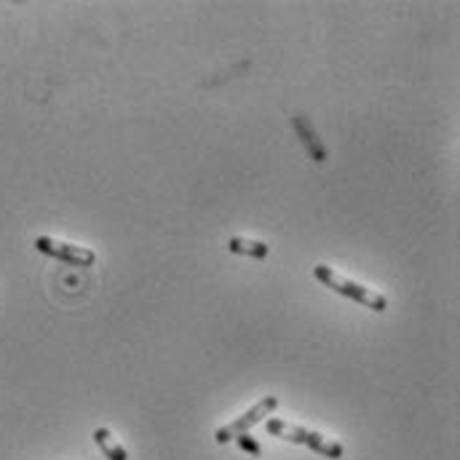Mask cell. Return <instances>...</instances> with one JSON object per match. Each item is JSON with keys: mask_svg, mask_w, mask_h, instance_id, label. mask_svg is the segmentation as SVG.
<instances>
[{"mask_svg": "<svg viewBox=\"0 0 460 460\" xmlns=\"http://www.w3.org/2000/svg\"><path fill=\"white\" fill-rule=\"evenodd\" d=\"M35 249L51 260H59L64 265H75V268H88L96 263V252L94 249H86L80 244H67V241H59V238H51V236H38L35 238Z\"/></svg>", "mask_w": 460, "mask_h": 460, "instance_id": "3957f363", "label": "cell"}, {"mask_svg": "<svg viewBox=\"0 0 460 460\" xmlns=\"http://www.w3.org/2000/svg\"><path fill=\"white\" fill-rule=\"evenodd\" d=\"M292 126H295V131H297V137H300L303 147L308 150V155H311L316 163H327L330 153H327L324 142L316 137V131H314V123H311L305 115H292Z\"/></svg>", "mask_w": 460, "mask_h": 460, "instance_id": "5b68a950", "label": "cell"}, {"mask_svg": "<svg viewBox=\"0 0 460 460\" xmlns=\"http://www.w3.org/2000/svg\"><path fill=\"white\" fill-rule=\"evenodd\" d=\"M94 442L99 445L102 456H105L107 460H129L126 450H123V445L113 437V431H110V429H96V431H94Z\"/></svg>", "mask_w": 460, "mask_h": 460, "instance_id": "52a82bcc", "label": "cell"}, {"mask_svg": "<svg viewBox=\"0 0 460 460\" xmlns=\"http://www.w3.org/2000/svg\"><path fill=\"white\" fill-rule=\"evenodd\" d=\"M314 279L322 281L324 287H330L332 292H338L343 297H351V300L362 303L364 308H372L375 314H386L389 311V300L381 292H375L372 287H362L359 281H351V279L340 276L330 265H316L314 268Z\"/></svg>", "mask_w": 460, "mask_h": 460, "instance_id": "7a4b0ae2", "label": "cell"}, {"mask_svg": "<svg viewBox=\"0 0 460 460\" xmlns=\"http://www.w3.org/2000/svg\"><path fill=\"white\" fill-rule=\"evenodd\" d=\"M228 252L241 255V257H252V260H265L271 255V247L265 241H255V238H244V236H233L228 238Z\"/></svg>", "mask_w": 460, "mask_h": 460, "instance_id": "8992f818", "label": "cell"}, {"mask_svg": "<svg viewBox=\"0 0 460 460\" xmlns=\"http://www.w3.org/2000/svg\"><path fill=\"white\" fill-rule=\"evenodd\" d=\"M279 397H265V399H260L252 410H247L241 418H236L233 423H228V426H220L217 431H214V442H220V445H225V442H233L236 437H241V434H249V429L252 426H257V423H263L268 415H273L276 410H279Z\"/></svg>", "mask_w": 460, "mask_h": 460, "instance_id": "277c9868", "label": "cell"}, {"mask_svg": "<svg viewBox=\"0 0 460 460\" xmlns=\"http://www.w3.org/2000/svg\"><path fill=\"white\" fill-rule=\"evenodd\" d=\"M265 429H268L271 437L287 439V442H292V445L311 447L314 453H319V456H324V458L340 460L346 456V447H343L340 442H335V439H330V437H324V434H319V431H311V429L287 423V421H281V418H271V421L265 423Z\"/></svg>", "mask_w": 460, "mask_h": 460, "instance_id": "6da1fadb", "label": "cell"}, {"mask_svg": "<svg viewBox=\"0 0 460 460\" xmlns=\"http://www.w3.org/2000/svg\"><path fill=\"white\" fill-rule=\"evenodd\" d=\"M233 442H236V445H238V447H241L247 456H252V458H260V456H263V447H260V442H257L255 437H249V434H241V437H236Z\"/></svg>", "mask_w": 460, "mask_h": 460, "instance_id": "ba28073f", "label": "cell"}]
</instances>
